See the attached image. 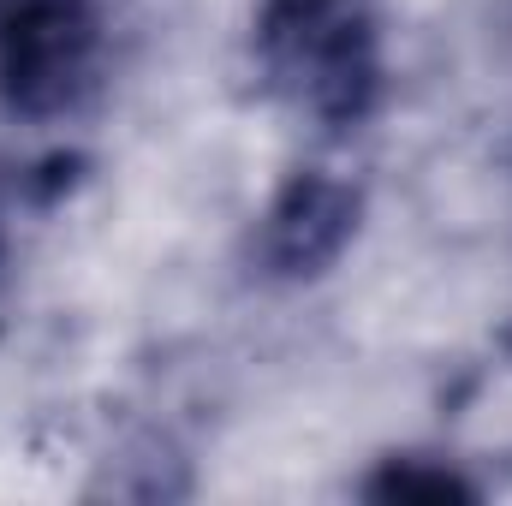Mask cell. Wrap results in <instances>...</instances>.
Segmentation results:
<instances>
[{
  "mask_svg": "<svg viewBox=\"0 0 512 506\" xmlns=\"http://www.w3.org/2000/svg\"><path fill=\"white\" fill-rule=\"evenodd\" d=\"M358 215H364V191L328 167H298L274 197L268 209L256 215L251 233V262L262 280H316L328 274L340 251L352 245L358 233Z\"/></svg>",
  "mask_w": 512,
  "mask_h": 506,
  "instance_id": "3",
  "label": "cell"
},
{
  "mask_svg": "<svg viewBox=\"0 0 512 506\" xmlns=\"http://www.w3.org/2000/svg\"><path fill=\"white\" fill-rule=\"evenodd\" d=\"M12 292H18V262H12V227H6V203H0V334L12 322Z\"/></svg>",
  "mask_w": 512,
  "mask_h": 506,
  "instance_id": "5",
  "label": "cell"
},
{
  "mask_svg": "<svg viewBox=\"0 0 512 506\" xmlns=\"http://www.w3.org/2000/svg\"><path fill=\"white\" fill-rule=\"evenodd\" d=\"M251 60L262 90L316 131H358L387 96L376 0H256Z\"/></svg>",
  "mask_w": 512,
  "mask_h": 506,
  "instance_id": "1",
  "label": "cell"
},
{
  "mask_svg": "<svg viewBox=\"0 0 512 506\" xmlns=\"http://www.w3.org/2000/svg\"><path fill=\"white\" fill-rule=\"evenodd\" d=\"M364 495L370 501H477V483L459 477L453 465H435V459H417V453H399V459H382V471L364 477Z\"/></svg>",
  "mask_w": 512,
  "mask_h": 506,
  "instance_id": "4",
  "label": "cell"
},
{
  "mask_svg": "<svg viewBox=\"0 0 512 506\" xmlns=\"http://www.w3.org/2000/svg\"><path fill=\"white\" fill-rule=\"evenodd\" d=\"M102 84V0H0V114L72 120Z\"/></svg>",
  "mask_w": 512,
  "mask_h": 506,
  "instance_id": "2",
  "label": "cell"
}]
</instances>
